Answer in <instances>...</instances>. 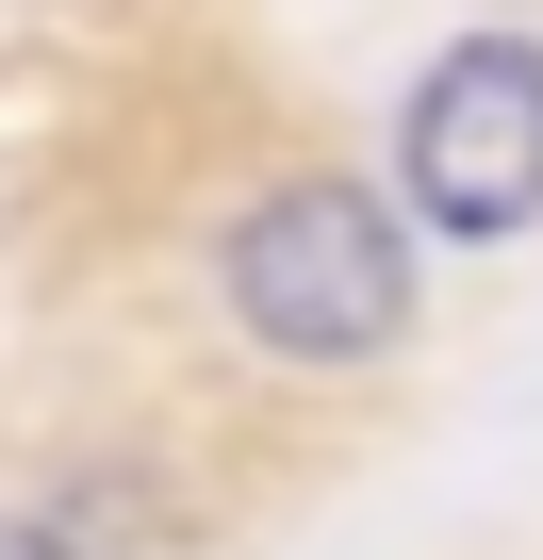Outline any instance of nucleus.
<instances>
[{"mask_svg": "<svg viewBox=\"0 0 543 560\" xmlns=\"http://www.w3.org/2000/svg\"><path fill=\"white\" fill-rule=\"evenodd\" d=\"M214 298L263 363H297V380H363L412 347L428 314V280H412V198L346 182V165H281L231 231H214Z\"/></svg>", "mask_w": 543, "mask_h": 560, "instance_id": "f257e3e1", "label": "nucleus"}, {"mask_svg": "<svg viewBox=\"0 0 543 560\" xmlns=\"http://www.w3.org/2000/svg\"><path fill=\"white\" fill-rule=\"evenodd\" d=\"M396 198L445 247L543 231V34H445L396 100Z\"/></svg>", "mask_w": 543, "mask_h": 560, "instance_id": "f03ea898", "label": "nucleus"}, {"mask_svg": "<svg viewBox=\"0 0 543 560\" xmlns=\"http://www.w3.org/2000/svg\"><path fill=\"white\" fill-rule=\"evenodd\" d=\"M17 527H34V560H198V527L165 511L149 462H83V478H50Z\"/></svg>", "mask_w": 543, "mask_h": 560, "instance_id": "7ed1b4c3", "label": "nucleus"}, {"mask_svg": "<svg viewBox=\"0 0 543 560\" xmlns=\"http://www.w3.org/2000/svg\"><path fill=\"white\" fill-rule=\"evenodd\" d=\"M0 560H34V527H17V511H0Z\"/></svg>", "mask_w": 543, "mask_h": 560, "instance_id": "20e7f679", "label": "nucleus"}]
</instances>
